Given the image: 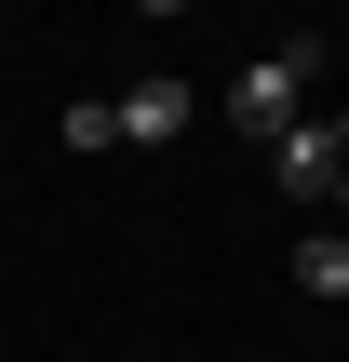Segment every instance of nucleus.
<instances>
[{"label": "nucleus", "instance_id": "1", "mask_svg": "<svg viewBox=\"0 0 349 362\" xmlns=\"http://www.w3.org/2000/svg\"><path fill=\"white\" fill-rule=\"evenodd\" d=\"M309 67H323V40H282V54H256V67L229 81V121H242L256 148H282V134L309 121Z\"/></svg>", "mask_w": 349, "mask_h": 362}, {"label": "nucleus", "instance_id": "2", "mask_svg": "<svg viewBox=\"0 0 349 362\" xmlns=\"http://www.w3.org/2000/svg\"><path fill=\"white\" fill-rule=\"evenodd\" d=\"M336 175H349L336 121H296V134H282V188H296V202H336Z\"/></svg>", "mask_w": 349, "mask_h": 362}, {"label": "nucleus", "instance_id": "3", "mask_svg": "<svg viewBox=\"0 0 349 362\" xmlns=\"http://www.w3.org/2000/svg\"><path fill=\"white\" fill-rule=\"evenodd\" d=\"M121 134H135V148L188 134V81H135V94H121Z\"/></svg>", "mask_w": 349, "mask_h": 362}, {"label": "nucleus", "instance_id": "4", "mask_svg": "<svg viewBox=\"0 0 349 362\" xmlns=\"http://www.w3.org/2000/svg\"><path fill=\"white\" fill-rule=\"evenodd\" d=\"M296 282H309V296H349V228H309V242H296Z\"/></svg>", "mask_w": 349, "mask_h": 362}, {"label": "nucleus", "instance_id": "5", "mask_svg": "<svg viewBox=\"0 0 349 362\" xmlns=\"http://www.w3.org/2000/svg\"><path fill=\"white\" fill-rule=\"evenodd\" d=\"M336 202H349V175H336Z\"/></svg>", "mask_w": 349, "mask_h": 362}, {"label": "nucleus", "instance_id": "6", "mask_svg": "<svg viewBox=\"0 0 349 362\" xmlns=\"http://www.w3.org/2000/svg\"><path fill=\"white\" fill-rule=\"evenodd\" d=\"M336 148H349V121H336Z\"/></svg>", "mask_w": 349, "mask_h": 362}]
</instances>
